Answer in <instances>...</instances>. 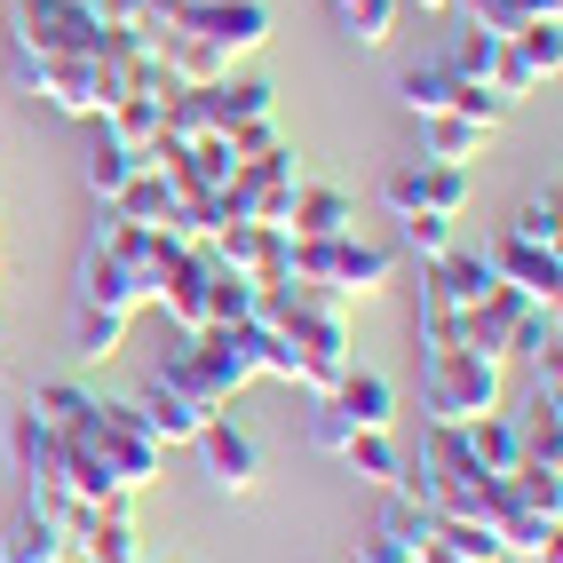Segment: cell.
I'll return each mask as SVG.
<instances>
[{"instance_id": "obj_14", "label": "cell", "mask_w": 563, "mask_h": 563, "mask_svg": "<svg viewBox=\"0 0 563 563\" xmlns=\"http://www.w3.org/2000/svg\"><path fill=\"white\" fill-rule=\"evenodd\" d=\"M175 24H191L199 41H214L222 56H254L262 41H271V9H262V0H191V9H183Z\"/></svg>"}, {"instance_id": "obj_41", "label": "cell", "mask_w": 563, "mask_h": 563, "mask_svg": "<svg viewBox=\"0 0 563 563\" xmlns=\"http://www.w3.org/2000/svg\"><path fill=\"white\" fill-rule=\"evenodd\" d=\"M103 24H143V0H88Z\"/></svg>"}, {"instance_id": "obj_3", "label": "cell", "mask_w": 563, "mask_h": 563, "mask_svg": "<svg viewBox=\"0 0 563 563\" xmlns=\"http://www.w3.org/2000/svg\"><path fill=\"white\" fill-rule=\"evenodd\" d=\"M152 373H159L167 389H183L191 405H207V412H222V405H231V397L254 382V373H246V357H239V342H231L222 325L175 333V342H167V357H159Z\"/></svg>"}, {"instance_id": "obj_2", "label": "cell", "mask_w": 563, "mask_h": 563, "mask_svg": "<svg viewBox=\"0 0 563 563\" xmlns=\"http://www.w3.org/2000/svg\"><path fill=\"white\" fill-rule=\"evenodd\" d=\"M64 437L80 444V453H88L111 484H120L128 500L143 493V484H159V468H167L159 437L143 429V412H135V405H111V397H88V412H80V421H71Z\"/></svg>"}, {"instance_id": "obj_37", "label": "cell", "mask_w": 563, "mask_h": 563, "mask_svg": "<svg viewBox=\"0 0 563 563\" xmlns=\"http://www.w3.org/2000/svg\"><path fill=\"white\" fill-rule=\"evenodd\" d=\"M222 143H231V159H262V152H278V128H271V111H262V120H239Z\"/></svg>"}, {"instance_id": "obj_27", "label": "cell", "mask_w": 563, "mask_h": 563, "mask_svg": "<svg viewBox=\"0 0 563 563\" xmlns=\"http://www.w3.org/2000/svg\"><path fill=\"white\" fill-rule=\"evenodd\" d=\"M342 461H350V476H365V484H397V468H405V453H397V437L389 429H357L350 444H342Z\"/></svg>"}, {"instance_id": "obj_35", "label": "cell", "mask_w": 563, "mask_h": 563, "mask_svg": "<svg viewBox=\"0 0 563 563\" xmlns=\"http://www.w3.org/2000/svg\"><path fill=\"white\" fill-rule=\"evenodd\" d=\"M397 222H405V246L421 262H437L444 246H453V222H444V214H397Z\"/></svg>"}, {"instance_id": "obj_39", "label": "cell", "mask_w": 563, "mask_h": 563, "mask_svg": "<svg viewBox=\"0 0 563 563\" xmlns=\"http://www.w3.org/2000/svg\"><path fill=\"white\" fill-rule=\"evenodd\" d=\"M357 563H412V548H405L397 532H382V523H373V532H365V548H357Z\"/></svg>"}, {"instance_id": "obj_23", "label": "cell", "mask_w": 563, "mask_h": 563, "mask_svg": "<svg viewBox=\"0 0 563 563\" xmlns=\"http://www.w3.org/2000/svg\"><path fill=\"white\" fill-rule=\"evenodd\" d=\"M342 231H350V199L333 183H302L294 214H286V239H342Z\"/></svg>"}, {"instance_id": "obj_18", "label": "cell", "mask_w": 563, "mask_h": 563, "mask_svg": "<svg viewBox=\"0 0 563 563\" xmlns=\"http://www.w3.org/2000/svg\"><path fill=\"white\" fill-rule=\"evenodd\" d=\"M128 405L143 412V429H152V437H159V453H175V444H191V437H199V429L214 421V412H207V405H191V397H183V389H167V382H159V373H152V382H143V389H135Z\"/></svg>"}, {"instance_id": "obj_1", "label": "cell", "mask_w": 563, "mask_h": 563, "mask_svg": "<svg viewBox=\"0 0 563 563\" xmlns=\"http://www.w3.org/2000/svg\"><path fill=\"white\" fill-rule=\"evenodd\" d=\"M175 254H183V239L143 231V222H120V214L103 207L96 231H88V246H80V302L88 310H120V318L152 310V294L175 271Z\"/></svg>"}, {"instance_id": "obj_36", "label": "cell", "mask_w": 563, "mask_h": 563, "mask_svg": "<svg viewBox=\"0 0 563 563\" xmlns=\"http://www.w3.org/2000/svg\"><path fill=\"white\" fill-rule=\"evenodd\" d=\"M429 523H437L429 508H412L405 493H389V508H382V532H397L405 548H421V540H429Z\"/></svg>"}, {"instance_id": "obj_19", "label": "cell", "mask_w": 563, "mask_h": 563, "mask_svg": "<svg viewBox=\"0 0 563 563\" xmlns=\"http://www.w3.org/2000/svg\"><path fill=\"white\" fill-rule=\"evenodd\" d=\"M325 397H333V412H342L350 429H397V389L382 382V373L342 365V382H333Z\"/></svg>"}, {"instance_id": "obj_40", "label": "cell", "mask_w": 563, "mask_h": 563, "mask_svg": "<svg viewBox=\"0 0 563 563\" xmlns=\"http://www.w3.org/2000/svg\"><path fill=\"white\" fill-rule=\"evenodd\" d=\"M412 563H468V555H461V548H453V540H444V532H437V523H429V540H421V548H412Z\"/></svg>"}, {"instance_id": "obj_38", "label": "cell", "mask_w": 563, "mask_h": 563, "mask_svg": "<svg viewBox=\"0 0 563 563\" xmlns=\"http://www.w3.org/2000/svg\"><path fill=\"white\" fill-rule=\"evenodd\" d=\"M508 231L532 239V246H555V231H563V222H555V199H523V214L508 222Z\"/></svg>"}, {"instance_id": "obj_15", "label": "cell", "mask_w": 563, "mask_h": 563, "mask_svg": "<svg viewBox=\"0 0 563 563\" xmlns=\"http://www.w3.org/2000/svg\"><path fill=\"white\" fill-rule=\"evenodd\" d=\"M191 444H199V461H207V484H214V493H254V484H262V444H254L239 421H222V412H214V421H207Z\"/></svg>"}, {"instance_id": "obj_9", "label": "cell", "mask_w": 563, "mask_h": 563, "mask_svg": "<svg viewBox=\"0 0 563 563\" xmlns=\"http://www.w3.org/2000/svg\"><path fill=\"white\" fill-rule=\"evenodd\" d=\"M103 16L88 0H9V48L24 56H88Z\"/></svg>"}, {"instance_id": "obj_11", "label": "cell", "mask_w": 563, "mask_h": 563, "mask_svg": "<svg viewBox=\"0 0 563 563\" xmlns=\"http://www.w3.org/2000/svg\"><path fill=\"white\" fill-rule=\"evenodd\" d=\"M382 199L389 214H444V222H461L468 214V167H444V159H412L382 183Z\"/></svg>"}, {"instance_id": "obj_17", "label": "cell", "mask_w": 563, "mask_h": 563, "mask_svg": "<svg viewBox=\"0 0 563 563\" xmlns=\"http://www.w3.org/2000/svg\"><path fill=\"white\" fill-rule=\"evenodd\" d=\"M484 262H493V278H500V286L532 294V302H555V294H563V262H555V246H532V239L500 231L493 246H484Z\"/></svg>"}, {"instance_id": "obj_10", "label": "cell", "mask_w": 563, "mask_h": 563, "mask_svg": "<svg viewBox=\"0 0 563 563\" xmlns=\"http://www.w3.org/2000/svg\"><path fill=\"white\" fill-rule=\"evenodd\" d=\"M397 103L412 111V120H429V111H461V120H484V128H500L508 120V96H493L484 80H461L453 64H412L405 80H397Z\"/></svg>"}, {"instance_id": "obj_44", "label": "cell", "mask_w": 563, "mask_h": 563, "mask_svg": "<svg viewBox=\"0 0 563 563\" xmlns=\"http://www.w3.org/2000/svg\"><path fill=\"white\" fill-rule=\"evenodd\" d=\"M71 563H80V555H71Z\"/></svg>"}, {"instance_id": "obj_21", "label": "cell", "mask_w": 563, "mask_h": 563, "mask_svg": "<svg viewBox=\"0 0 563 563\" xmlns=\"http://www.w3.org/2000/svg\"><path fill=\"white\" fill-rule=\"evenodd\" d=\"M0 563H71V532H64L56 516L24 508L9 532H0Z\"/></svg>"}, {"instance_id": "obj_43", "label": "cell", "mask_w": 563, "mask_h": 563, "mask_svg": "<svg viewBox=\"0 0 563 563\" xmlns=\"http://www.w3.org/2000/svg\"><path fill=\"white\" fill-rule=\"evenodd\" d=\"M397 9H421V16H444L453 0H397Z\"/></svg>"}, {"instance_id": "obj_7", "label": "cell", "mask_w": 563, "mask_h": 563, "mask_svg": "<svg viewBox=\"0 0 563 563\" xmlns=\"http://www.w3.org/2000/svg\"><path fill=\"white\" fill-rule=\"evenodd\" d=\"M389 246H365L357 231H342V239H294V278H310V286H325L333 302H373V294L389 286Z\"/></svg>"}, {"instance_id": "obj_28", "label": "cell", "mask_w": 563, "mask_h": 563, "mask_svg": "<svg viewBox=\"0 0 563 563\" xmlns=\"http://www.w3.org/2000/svg\"><path fill=\"white\" fill-rule=\"evenodd\" d=\"M120 342H128V318L120 310H88V302L71 310V357H80V365H103Z\"/></svg>"}, {"instance_id": "obj_20", "label": "cell", "mask_w": 563, "mask_h": 563, "mask_svg": "<svg viewBox=\"0 0 563 563\" xmlns=\"http://www.w3.org/2000/svg\"><path fill=\"white\" fill-rule=\"evenodd\" d=\"M71 555H80V563H143L135 555V500L96 508L80 532H71Z\"/></svg>"}, {"instance_id": "obj_26", "label": "cell", "mask_w": 563, "mask_h": 563, "mask_svg": "<svg viewBox=\"0 0 563 563\" xmlns=\"http://www.w3.org/2000/svg\"><path fill=\"white\" fill-rule=\"evenodd\" d=\"M333 24H342V41L357 48H389V32H397V0H325Z\"/></svg>"}, {"instance_id": "obj_13", "label": "cell", "mask_w": 563, "mask_h": 563, "mask_svg": "<svg viewBox=\"0 0 563 563\" xmlns=\"http://www.w3.org/2000/svg\"><path fill=\"white\" fill-rule=\"evenodd\" d=\"M500 278H493V262H484V246H444L437 262H421V310H468V302H484Z\"/></svg>"}, {"instance_id": "obj_30", "label": "cell", "mask_w": 563, "mask_h": 563, "mask_svg": "<svg viewBox=\"0 0 563 563\" xmlns=\"http://www.w3.org/2000/svg\"><path fill=\"white\" fill-rule=\"evenodd\" d=\"M254 318V278L239 271H222L214 262V278H207V325H246Z\"/></svg>"}, {"instance_id": "obj_25", "label": "cell", "mask_w": 563, "mask_h": 563, "mask_svg": "<svg viewBox=\"0 0 563 563\" xmlns=\"http://www.w3.org/2000/svg\"><path fill=\"white\" fill-rule=\"evenodd\" d=\"M159 103H167V96H143V88H135V96H111V111H103L96 128H103L111 143H128V152L143 159V152L159 143Z\"/></svg>"}, {"instance_id": "obj_24", "label": "cell", "mask_w": 563, "mask_h": 563, "mask_svg": "<svg viewBox=\"0 0 563 563\" xmlns=\"http://www.w3.org/2000/svg\"><path fill=\"white\" fill-rule=\"evenodd\" d=\"M421 143H429L421 159H444V167H468V159L484 152V143H493V128H484V120H461V111H429V120H421Z\"/></svg>"}, {"instance_id": "obj_8", "label": "cell", "mask_w": 563, "mask_h": 563, "mask_svg": "<svg viewBox=\"0 0 563 563\" xmlns=\"http://www.w3.org/2000/svg\"><path fill=\"white\" fill-rule=\"evenodd\" d=\"M294 191H302V167H294L286 143L262 152V159H239L231 183H222V222H271V231H286Z\"/></svg>"}, {"instance_id": "obj_42", "label": "cell", "mask_w": 563, "mask_h": 563, "mask_svg": "<svg viewBox=\"0 0 563 563\" xmlns=\"http://www.w3.org/2000/svg\"><path fill=\"white\" fill-rule=\"evenodd\" d=\"M516 9L532 16V24H540V16H563V0H516Z\"/></svg>"}, {"instance_id": "obj_33", "label": "cell", "mask_w": 563, "mask_h": 563, "mask_svg": "<svg viewBox=\"0 0 563 563\" xmlns=\"http://www.w3.org/2000/svg\"><path fill=\"white\" fill-rule=\"evenodd\" d=\"M493 48H500L493 32H476V24H468V32H453V48H444L437 64H453L461 80H484V64H493Z\"/></svg>"}, {"instance_id": "obj_31", "label": "cell", "mask_w": 563, "mask_h": 563, "mask_svg": "<svg viewBox=\"0 0 563 563\" xmlns=\"http://www.w3.org/2000/svg\"><path fill=\"white\" fill-rule=\"evenodd\" d=\"M516 56L540 71V80H555L563 71V16H540V24H523L516 32Z\"/></svg>"}, {"instance_id": "obj_5", "label": "cell", "mask_w": 563, "mask_h": 563, "mask_svg": "<svg viewBox=\"0 0 563 563\" xmlns=\"http://www.w3.org/2000/svg\"><path fill=\"white\" fill-rule=\"evenodd\" d=\"M421 397H429V421H444V429L476 421V412H500V357L461 350V342H453V350H429Z\"/></svg>"}, {"instance_id": "obj_12", "label": "cell", "mask_w": 563, "mask_h": 563, "mask_svg": "<svg viewBox=\"0 0 563 563\" xmlns=\"http://www.w3.org/2000/svg\"><path fill=\"white\" fill-rule=\"evenodd\" d=\"M214 262L222 271H239V278H254V286H278V278H294V239L286 231H271V222H214Z\"/></svg>"}, {"instance_id": "obj_4", "label": "cell", "mask_w": 563, "mask_h": 563, "mask_svg": "<svg viewBox=\"0 0 563 563\" xmlns=\"http://www.w3.org/2000/svg\"><path fill=\"white\" fill-rule=\"evenodd\" d=\"M461 350L540 357V350H555V302H532V294H516V286H493L484 302L461 310Z\"/></svg>"}, {"instance_id": "obj_34", "label": "cell", "mask_w": 563, "mask_h": 563, "mask_svg": "<svg viewBox=\"0 0 563 563\" xmlns=\"http://www.w3.org/2000/svg\"><path fill=\"white\" fill-rule=\"evenodd\" d=\"M357 429L342 421V412H333V397H310V453H333L342 461V444H350Z\"/></svg>"}, {"instance_id": "obj_29", "label": "cell", "mask_w": 563, "mask_h": 563, "mask_svg": "<svg viewBox=\"0 0 563 563\" xmlns=\"http://www.w3.org/2000/svg\"><path fill=\"white\" fill-rule=\"evenodd\" d=\"M135 167H143V159L128 152V143H111V135L96 128V152H88V191H96V207H111V199H120Z\"/></svg>"}, {"instance_id": "obj_32", "label": "cell", "mask_w": 563, "mask_h": 563, "mask_svg": "<svg viewBox=\"0 0 563 563\" xmlns=\"http://www.w3.org/2000/svg\"><path fill=\"white\" fill-rule=\"evenodd\" d=\"M88 397H96V389H80V382H41L24 412H41L48 429H71V421H80V412H88Z\"/></svg>"}, {"instance_id": "obj_6", "label": "cell", "mask_w": 563, "mask_h": 563, "mask_svg": "<svg viewBox=\"0 0 563 563\" xmlns=\"http://www.w3.org/2000/svg\"><path fill=\"white\" fill-rule=\"evenodd\" d=\"M9 88L64 111V120H103L111 111V88H103L96 56H24V48H9Z\"/></svg>"}, {"instance_id": "obj_22", "label": "cell", "mask_w": 563, "mask_h": 563, "mask_svg": "<svg viewBox=\"0 0 563 563\" xmlns=\"http://www.w3.org/2000/svg\"><path fill=\"white\" fill-rule=\"evenodd\" d=\"M111 214H120V222H143V231H167V214H175V183H167V167L143 159V167L128 175V191L111 199Z\"/></svg>"}, {"instance_id": "obj_16", "label": "cell", "mask_w": 563, "mask_h": 563, "mask_svg": "<svg viewBox=\"0 0 563 563\" xmlns=\"http://www.w3.org/2000/svg\"><path fill=\"white\" fill-rule=\"evenodd\" d=\"M207 278H214V246L199 239V246H183V254H175V271L159 278L152 310H167L175 333H199V325H207Z\"/></svg>"}]
</instances>
